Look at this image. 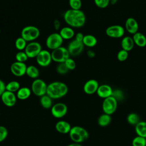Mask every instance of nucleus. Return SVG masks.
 <instances>
[{
	"mask_svg": "<svg viewBox=\"0 0 146 146\" xmlns=\"http://www.w3.org/2000/svg\"><path fill=\"white\" fill-rule=\"evenodd\" d=\"M63 19L70 27L75 28L83 27L86 22V15L81 10H67L64 14Z\"/></svg>",
	"mask_w": 146,
	"mask_h": 146,
	"instance_id": "1",
	"label": "nucleus"
},
{
	"mask_svg": "<svg viewBox=\"0 0 146 146\" xmlns=\"http://www.w3.org/2000/svg\"><path fill=\"white\" fill-rule=\"evenodd\" d=\"M68 88L66 84L62 82H53L47 85L46 94L52 99L61 98L67 94Z\"/></svg>",
	"mask_w": 146,
	"mask_h": 146,
	"instance_id": "2",
	"label": "nucleus"
},
{
	"mask_svg": "<svg viewBox=\"0 0 146 146\" xmlns=\"http://www.w3.org/2000/svg\"><path fill=\"white\" fill-rule=\"evenodd\" d=\"M68 134L74 143L80 144L86 141L89 137L88 131L84 128L78 125L72 127Z\"/></svg>",
	"mask_w": 146,
	"mask_h": 146,
	"instance_id": "3",
	"label": "nucleus"
},
{
	"mask_svg": "<svg viewBox=\"0 0 146 146\" xmlns=\"http://www.w3.org/2000/svg\"><path fill=\"white\" fill-rule=\"evenodd\" d=\"M40 35L39 29L34 26L29 25L25 26L21 31V37L26 42L35 41Z\"/></svg>",
	"mask_w": 146,
	"mask_h": 146,
	"instance_id": "4",
	"label": "nucleus"
},
{
	"mask_svg": "<svg viewBox=\"0 0 146 146\" xmlns=\"http://www.w3.org/2000/svg\"><path fill=\"white\" fill-rule=\"evenodd\" d=\"M51 54L52 60L58 63H64L70 56L67 48L63 46L52 50Z\"/></svg>",
	"mask_w": 146,
	"mask_h": 146,
	"instance_id": "5",
	"label": "nucleus"
},
{
	"mask_svg": "<svg viewBox=\"0 0 146 146\" xmlns=\"http://www.w3.org/2000/svg\"><path fill=\"white\" fill-rule=\"evenodd\" d=\"M47 84L41 79H35L31 84V90L32 92L36 96L41 97L46 94Z\"/></svg>",
	"mask_w": 146,
	"mask_h": 146,
	"instance_id": "6",
	"label": "nucleus"
},
{
	"mask_svg": "<svg viewBox=\"0 0 146 146\" xmlns=\"http://www.w3.org/2000/svg\"><path fill=\"white\" fill-rule=\"evenodd\" d=\"M63 39L58 33H53L50 34L46 40V45L50 50H55L60 46L63 43Z\"/></svg>",
	"mask_w": 146,
	"mask_h": 146,
	"instance_id": "7",
	"label": "nucleus"
},
{
	"mask_svg": "<svg viewBox=\"0 0 146 146\" xmlns=\"http://www.w3.org/2000/svg\"><path fill=\"white\" fill-rule=\"evenodd\" d=\"M117 101L112 96L104 99L102 103V110L104 113L111 115L116 110Z\"/></svg>",
	"mask_w": 146,
	"mask_h": 146,
	"instance_id": "8",
	"label": "nucleus"
},
{
	"mask_svg": "<svg viewBox=\"0 0 146 146\" xmlns=\"http://www.w3.org/2000/svg\"><path fill=\"white\" fill-rule=\"evenodd\" d=\"M42 51V46L40 43L35 41L30 42L27 43L25 52L29 58H35Z\"/></svg>",
	"mask_w": 146,
	"mask_h": 146,
	"instance_id": "9",
	"label": "nucleus"
},
{
	"mask_svg": "<svg viewBox=\"0 0 146 146\" xmlns=\"http://www.w3.org/2000/svg\"><path fill=\"white\" fill-rule=\"evenodd\" d=\"M125 33V29L121 25H114L108 26L106 30V35L112 38H122Z\"/></svg>",
	"mask_w": 146,
	"mask_h": 146,
	"instance_id": "10",
	"label": "nucleus"
},
{
	"mask_svg": "<svg viewBox=\"0 0 146 146\" xmlns=\"http://www.w3.org/2000/svg\"><path fill=\"white\" fill-rule=\"evenodd\" d=\"M35 58L37 64L43 67L48 66L52 60L51 52L46 50H42Z\"/></svg>",
	"mask_w": 146,
	"mask_h": 146,
	"instance_id": "11",
	"label": "nucleus"
},
{
	"mask_svg": "<svg viewBox=\"0 0 146 146\" xmlns=\"http://www.w3.org/2000/svg\"><path fill=\"white\" fill-rule=\"evenodd\" d=\"M68 108L66 104L63 103H58L52 105L51 108V113L55 118H62L67 113Z\"/></svg>",
	"mask_w": 146,
	"mask_h": 146,
	"instance_id": "12",
	"label": "nucleus"
},
{
	"mask_svg": "<svg viewBox=\"0 0 146 146\" xmlns=\"http://www.w3.org/2000/svg\"><path fill=\"white\" fill-rule=\"evenodd\" d=\"M84 46L82 42L78 41L74 39L70 42L67 48L70 55L76 56L82 54L84 50Z\"/></svg>",
	"mask_w": 146,
	"mask_h": 146,
	"instance_id": "13",
	"label": "nucleus"
},
{
	"mask_svg": "<svg viewBox=\"0 0 146 146\" xmlns=\"http://www.w3.org/2000/svg\"><path fill=\"white\" fill-rule=\"evenodd\" d=\"M27 67L25 63L16 61L11 64L10 71L15 76H23L26 74Z\"/></svg>",
	"mask_w": 146,
	"mask_h": 146,
	"instance_id": "14",
	"label": "nucleus"
},
{
	"mask_svg": "<svg viewBox=\"0 0 146 146\" xmlns=\"http://www.w3.org/2000/svg\"><path fill=\"white\" fill-rule=\"evenodd\" d=\"M2 103L8 107L14 106L17 103V98L15 93L6 90L1 96Z\"/></svg>",
	"mask_w": 146,
	"mask_h": 146,
	"instance_id": "15",
	"label": "nucleus"
},
{
	"mask_svg": "<svg viewBox=\"0 0 146 146\" xmlns=\"http://www.w3.org/2000/svg\"><path fill=\"white\" fill-rule=\"evenodd\" d=\"M99 86V83L96 80L90 79L84 83L83 86V91L86 94L92 95L96 93Z\"/></svg>",
	"mask_w": 146,
	"mask_h": 146,
	"instance_id": "16",
	"label": "nucleus"
},
{
	"mask_svg": "<svg viewBox=\"0 0 146 146\" xmlns=\"http://www.w3.org/2000/svg\"><path fill=\"white\" fill-rule=\"evenodd\" d=\"M125 30L129 34L133 35L136 33L138 32V22L132 17L128 18L125 22Z\"/></svg>",
	"mask_w": 146,
	"mask_h": 146,
	"instance_id": "17",
	"label": "nucleus"
},
{
	"mask_svg": "<svg viewBox=\"0 0 146 146\" xmlns=\"http://www.w3.org/2000/svg\"><path fill=\"white\" fill-rule=\"evenodd\" d=\"M113 90L112 87L107 84H103L99 85L98 90L96 91V94L99 97L106 99L112 95Z\"/></svg>",
	"mask_w": 146,
	"mask_h": 146,
	"instance_id": "18",
	"label": "nucleus"
},
{
	"mask_svg": "<svg viewBox=\"0 0 146 146\" xmlns=\"http://www.w3.org/2000/svg\"><path fill=\"white\" fill-rule=\"evenodd\" d=\"M56 130L60 133L67 134L69 133L72 127L70 124L64 120L58 121L55 124Z\"/></svg>",
	"mask_w": 146,
	"mask_h": 146,
	"instance_id": "19",
	"label": "nucleus"
},
{
	"mask_svg": "<svg viewBox=\"0 0 146 146\" xmlns=\"http://www.w3.org/2000/svg\"><path fill=\"white\" fill-rule=\"evenodd\" d=\"M135 46V43L132 37L130 36H124L121 40V47L123 50L128 52L132 50Z\"/></svg>",
	"mask_w": 146,
	"mask_h": 146,
	"instance_id": "20",
	"label": "nucleus"
},
{
	"mask_svg": "<svg viewBox=\"0 0 146 146\" xmlns=\"http://www.w3.org/2000/svg\"><path fill=\"white\" fill-rule=\"evenodd\" d=\"M135 44L140 47H144L146 46V36L140 32H137L132 36Z\"/></svg>",
	"mask_w": 146,
	"mask_h": 146,
	"instance_id": "21",
	"label": "nucleus"
},
{
	"mask_svg": "<svg viewBox=\"0 0 146 146\" xmlns=\"http://www.w3.org/2000/svg\"><path fill=\"white\" fill-rule=\"evenodd\" d=\"M59 34L63 40H68L75 36V31L71 27H64L60 29Z\"/></svg>",
	"mask_w": 146,
	"mask_h": 146,
	"instance_id": "22",
	"label": "nucleus"
},
{
	"mask_svg": "<svg viewBox=\"0 0 146 146\" xmlns=\"http://www.w3.org/2000/svg\"><path fill=\"white\" fill-rule=\"evenodd\" d=\"M31 90L30 88L27 87H22L17 92L16 96L18 99L24 100L27 99L31 96Z\"/></svg>",
	"mask_w": 146,
	"mask_h": 146,
	"instance_id": "23",
	"label": "nucleus"
},
{
	"mask_svg": "<svg viewBox=\"0 0 146 146\" xmlns=\"http://www.w3.org/2000/svg\"><path fill=\"white\" fill-rule=\"evenodd\" d=\"M83 44L88 47H93L97 44L98 40L96 38L91 34L84 35L82 41Z\"/></svg>",
	"mask_w": 146,
	"mask_h": 146,
	"instance_id": "24",
	"label": "nucleus"
},
{
	"mask_svg": "<svg viewBox=\"0 0 146 146\" xmlns=\"http://www.w3.org/2000/svg\"><path fill=\"white\" fill-rule=\"evenodd\" d=\"M135 130L137 136L146 138V121H140L135 125Z\"/></svg>",
	"mask_w": 146,
	"mask_h": 146,
	"instance_id": "25",
	"label": "nucleus"
},
{
	"mask_svg": "<svg viewBox=\"0 0 146 146\" xmlns=\"http://www.w3.org/2000/svg\"><path fill=\"white\" fill-rule=\"evenodd\" d=\"M26 74L32 79H37L39 75V71L38 68L33 65H30L27 67Z\"/></svg>",
	"mask_w": 146,
	"mask_h": 146,
	"instance_id": "26",
	"label": "nucleus"
},
{
	"mask_svg": "<svg viewBox=\"0 0 146 146\" xmlns=\"http://www.w3.org/2000/svg\"><path fill=\"white\" fill-rule=\"evenodd\" d=\"M52 99L47 94L42 96L40 98V103L42 107L45 109L51 108L52 106Z\"/></svg>",
	"mask_w": 146,
	"mask_h": 146,
	"instance_id": "27",
	"label": "nucleus"
},
{
	"mask_svg": "<svg viewBox=\"0 0 146 146\" xmlns=\"http://www.w3.org/2000/svg\"><path fill=\"white\" fill-rule=\"evenodd\" d=\"M111 121V115L103 113L101 115L98 119V123L101 127H106L108 125Z\"/></svg>",
	"mask_w": 146,
	"mask_h": 146,
	"instance_id": "28",
	"label": "nucleus"
},
{
	"mask_svg": "<svg viewBox=\"0 0 146 146\" xmlns=\"http://www.w3.org/2000/svg\"><path fill=\"white\" fill-rule=\"evenodd\" d=\"M20 88L19 83L16 80L10 81L6 84V90L14 93L17 92Z\"/></svg>",
	"mask_w": 146,
	"mask_h": 146,
	"instance_id": "29",
	"label": "nucleus"
},
{
	"mask_svg": "<svg viewBox=\"0 0 146 146\" xmlns=\"http://www.w3.org/2000/svg\"><path fill=\"white\" fill-rule=\"evenodd\" d=\"M127 122L132 125H136L140 120L139 115L136 113L132 112L128 115L127 117Z\"/></svg>",
	"mask_w": 146,
	"mask_h": 146,
	"instance_id": "30",
	"label": "nucleus"
},
{
	"mask_svg": "<svg viewBox=\"0 0 146 146\" xmlns=\"http://www.w3.org/2000/svg\"><path fill=\"white\" fill-rule=\"evenodd\" d=\"M27 43V42L21 36L16 39L15 42V46L19 51H22L25 49Z\"/></svg>",
	"mask_w": 146,
	"mask_h": 146,
	"instance_id": "31",
	"label": "nucleus"
},
{
	"mask_svg": "<svg viewBox=\"0 0 146 146\" xmlns=\"http://www.w3.org/2000/svg\"><path fill=\"white\" fill-rule=\"evenodd\" d=\"M132 146H146V138L137 136L132 141Z\"/></svg>",
	"mask_w": 146,
	"mask_h": 146,
	"instance_id": "32",
	"label": "nucleus"
},
{
	"mask_svg": "<svg viewBox=\"0 0 146 146\" xmlns=\"http://www.w3.org/2000/svg\"><path fill=\"white\" fill-rule=\"evenodd\" d=\"M68 4L71 9L80 10L82 2L81 0H69Z\"/></svg>",
	"mask_w": 146,
	"mask_h": 146,
	"instance_id": "33",
	"label": "nucleus"
},
{
	"mask_svg": "<svg viewBox=\"0 0 146 146\" xmlns=\"http://www.w3.org/2000/svg\"><path fill=\"white\" fill-rule=\"evenodd\" d=\"M28 56L25 51H19L15 55V59L17 62L25 63L28 59Z\"/></svg>",
	"mask_w": 146,
	"mask_h": 146,
	"instance_id": "34",
	"label": "nucleus"
},
{
	"mask_svg": "<svg viewBox=\"0 0 146 146\" xmlns=\"http://www.w3.org/2000/svg\"><path fill=\"white\" fill-rule=\"evenodd\" d=\"M128 55V51L121 49L117 54V59L120 62H124L127 59Z\"/></svg>",
	"mask_w": 146,
	"mask_h": 146,
	"instance_id": "35",
	"label": "nucleus"
},
{
	"mask_svg": "<svg viewBox=\"0 0 146 146\" xmlns=\"http://www.w3.org/2000/svg\"><path fill=\"white\" fill-rule=\"evenodd\" d=\"M56 70V72L60 75H64L69 71V70L67 68L64 63H58V65L57 66Z\"/></svg>",
	"mask_w": 146,
	"mask_h": 146,
	"instance_id": "36",
	"label": "nucleus"
},
{
	"mask_svg": "<svg viewBox=\"0 0 146 146\" xmlns=\"http://www.w3.org/2000/svg\"><path fill=\"white\" fill-rule=\"evenodd\" d=\"M95 5L100 9L106 8L110 4V0H94Z\"/></svg>",
	"mask_w": 146,
	"mask_h": 146,
	"instance_id": "37",
	"label": "nucleus"
},
{
	"mask_svg": "<svg viewBox=\"0 0 146 146\" xmlns=\"http://www.w3.org/2000/svg\"><path fill=\"white\" fill-rule=\"evenodd\" d=\"M64 63L69 70H74L76 68V64L75 60L70 57L68 58Z\"/></svg>",
	"mask_w": 146,
	"mask_h": 146,
	"instance_id": "38",
	"label": "nucleus"
},
{
	"mask_svg": "<svg viewBox=\"0 0 146 146\" xmlns=\"http://www.w3.org/2000/svg\"><path fill=\"white\" fill-rule=\"evenodd\" d=\"M8 136V130L4 126L0 125V143L3 141Z\"/></svg>",
	"mask_w": 146,
	"mask_h": 146,
	"instance_id": "39",
	"label": "nucleus"
},
{
	"mask_svg": "<svg viewBox=\"0 0 146 146\" xmlns=\"http://www.w3.org/2000/svg\"><path fill=\"white\" fill-rule=\"evenodd\" d=\"M5 91H6V84L2 80L0 79V97Z\"/></svg>",
	"mask_w": 146,
	"mask_h": 146,
	"instance_id": "40",
	"label": "nucleus"
},
{
	"mask_svg": "<svg viewBox=\"0 0 146 146\" xmlns=\"http://www.w3.org/2000/svg\"><path fill=\"white\" fill-rule=\"evenodd\" d=\"M84 35L82 33L79 32L76 33V35H75V39L79 42H82L84 38Z\"/></svg>",
	"mask_w": 146,
	"mask_h": 146,
	"instance_id": "41",
	"label": "nucleus"
},
{
	"mask_svg": "<svg viewBox=\"0 0 146 146\" xmlns=\"http://www.w3.org/2000/svg\"><path fill=\"white\" fill-rule=\"evenodd\" d=\"M87 55L90 57V58H93L95 56V52L94 51H93L92 50H88L87 51Z\"/></svg>",
	"mask_w": 146,
	"mask_h": 146,
	"instance_id": "42",
	"label": "nucleus"
},
{
	"mask_svg": "<svg viewBox=\"0 0 146 146\" xmlns=\"http://www.w3.org/2000/svg\"><path fill=\"white\" fill-rule=\"evenodd\" d=\"M67 146H82V145L80 143H73L70 144H68Z\"/></svg>",
	"mask_w": 146,
	"mask_h": 146,
	"instance_id": "43",
	"label": "nucleus"
}]
</instances>
